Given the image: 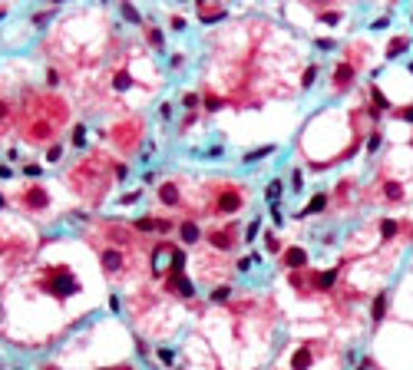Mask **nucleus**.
Here are the masks:
<instances>
[{
    "instance_id": "nucleus-1",
    "label": "nucleus",
    "mask_w": 413,
    "mask_h": 370,
    "mask_svg": "<svg viewBox=\"0 0 413 370\" xmlns=\"http://www.w3.org/2000/svg\"><path fill=\"white\" fill-rule=\"evenodd\" d=\"M47 291L53 294L56 301H66L70 298V294H76L80 291V281H76V278L70 275V271H50V281H47Z\"/></svg>"
},
{
    "instance_id": "nucleus-2",
    "label": "nucleus",
    "mask_w": 413,
    "mask_h": 370,
    "mask_svg": "<svg viewBox=\"0 0 413 370\" xmlns=\"http://www.w3.org/2000/svg\"><path fill=\"white\" fill-rule=\"evenodd\" d=\"M241 208V192L235 189H222V195H218V205H215V212L218 215H231Z\"/></svg>"
},
{
    "instance_id": "nucleus-3",
    "label": "nucleus",
    "mask_w": 413,
    "mask_h": 370,
    "mask_svg": "<svg viewBox=\"0 0 413 370\" xmlns=\"http://www.w3.org/2000/svg\"><path fill=\"white\" fill-rule=\"evenodd\" d=\"M235 235H238V225H228L225 231H208V244H215L218 252H228L235 244Z\"/></svg>"
},
{
    "instance_id": "nucleus-4",
    "label": "nucleus",
    "mask_w": 413,
    "mask_h": 370,
    "mask_svg": "<svg viewBox=\"0 0 413 370\" xmlns=\"http://www.w3.org/2000/svg\"><path fill=\"white\" fill-rule=\"evenodd\" d=\"M281 261H285V268L301 271V268H308V252L294 244V248H285V252H281Z\"/></svg>"
},
{
    "instance_id": "nucleus-5",
    "label": "nucleus",
    "mask_w": 413,
    "mask_h": 370,
    "mask_svg": "<svg viewBox=\"0 0 413 370\" xmlns=\"http://www.w3.org/2000/svg\"><path fill=\"white\" fill-rule=\"evenodd\" d=\"M99 265L106 268V275H116V271L122 268V252H116V248H103V252H99Z\"/></svg>"
},
{
    "instance_id": "nucleus-6",
    "label": "nucleus",
    "mask_w": 413,
    "mask_h": 370,
    "mask_svg": "<svg viewBox=\"0 0 413 370\" xmlns=\"http://www.w3.org/2000/svg\"><path fill=\"white\" fill-rule=\"evenodd\" d=\"M311 363H314V347H311V344L298 347V350H294V357H291V370H308Z\"/></svg>"
},
{
    "instance_id": "nucleus-7",
    "label": "nucleus",
    "mask_w": 413,
    "mask_h": 370,
    "mask_svg": "<svg viewBox=\"0 0 413 370\" xmlns=\"http://www.w3.org/2000/svg\"><path fill=\"white\" fill-rule=\"evenodd\" d=\"M324 208H327V192H318V195H314V198H311V202L301 208V212H298V218H311V215L324 212Z\"/></svg>"
},
{
    "instance_id": "nucleus-8",
    "label": "nucleus",
    "mask_w": 413,
    "mask_h": 370,
    "mask_svg": "<svg viewBox=\"0 0 413 370\" xmlns=\"http://www.w3.org/2000/svg\"><path fill=\"white\" fill-rule=\"evenodd\" d=\"M179 238H182V244H195V241H202V228H199V221H182V225H179Z\"/></svg>"
},
{
    "instance_id": "nucleus-9",
    "label": "nucleus",
    "mask_w": 413,
    "mask_h": 370,
    "mask_svg": "<svg viewBox=\"0 0 413 370\" xmlns=\"http://www.w3.org/2000/svg\"><path fill=\"white\" fill-rule=\"evenodd\" d=\"M387 304H390V294L387 291H380L377 298H373V304H370V321L373 324H380L383 317H387Z\"/></svg>"
},
{
    "instance_id": "nucleus-10",
    "label": "nucleus",
    "mask_w": 413,
    "mask_h": 370,
    "mask_svg": "<svg viewBox=\"0 0 413 370\" xmlns=\"http://www.w3.org/2000/svg\"><path fill=\"white\" fill-rule=\"evenodd\" d=\"M47 202H50V198H47V192H43L40 185L27 189V195H24V205H27V208H33V212H37V208H43Z\"/></svg>"
},
{
    "instance_id": "nucleus-11",
    "label": "nucleus",
    "mask_w": 413,
    "mask_h": 370,
    "mask_svg": "<svg viewBox=\"0 0 413 370\" xmlns=\"http://www.w3.org/2000/svg\"><path fill=\"white\" fill-rule=\"evenodd\" d=\"M370 99H373V106H367V112H370L373 119L380 116L383 109H390V102H387V96L380 93V86H370Z\"/></svg>"
},
{
    "instance_id": "nucleus-12",
    "label": "nucleus",
    "mask_w": 413,
    "mask_h": 370,
    "mask_svg": "<svg viewBox=\"0 0 413 370\" xmlns=\"http://www.w3.org/2000/svg\"><path fill=\"white\" fill-rule=\"evenodd\" d=\"M350 83H354V66H350V63H341L337 70H334V86H337V89H347Z\"/></svg>"
},
{
    "instance_id": "nucleus-13",
    "label": "nucleus",
    "mask_w": 413,
    "mask_h": 370,
    "mask_svg": "<svg viewBox=\"0 0 413 370\" xmlns=\"http://www.w3.org/2000/svg\"><path fill=\"white\" fill-rule=\"evenodd\" d=\"M159 202L169 205V208H175V205H179V185H172V182L159 185Z\"/></svg>"
},
{
    "instance_id": "nucleus-14",
    "label": "nucleus",
    "mask_w": 413,
    "mask_h": 370,
    "mask_svg": "<svg viewBox=\"0 0 413 370\" xmlns=\"http://www.w3.org/2000/svg\"><path fill=\"white\" fill-rule=\"evenodd\" d=\"M172 288L182 294V298H195V284H192V278H189V275H175Z\"/></svg>"
},
{
    "instance_id": "nucleus-15",
    "label": "nucleus",
    "mask_w": 413,
    "mask_h": 370,
    "mask_svg": "<svg viewBox=\"0 0 413 370\" xmlns=\"http://www.w3.org/2000/svg\"><path fill=\"white\" fill-rule=\"evenodd\" d=\"M406 50H410V40H406V37H393L387 43V60H397V56L406 53Z\"/></svg>"
},
{
    "instance_id": "nucleus-16",
    "label": "nucleus",
    "mask_w": 413,
    "mask_h": 370,
    "mask_svg": "<svg viewBox=\"0 0 413 370\" xmlns=\"http://www.w3.org/2000/svg\"><path fill=\"white\" fill-rule=\"evenodd\" d=\"M281 195H285V182H281V179H271V182H268V189H264V198H268L271 205H278Z\"/></svg>"
},
{
    "instance_id": "nucleus-17",
    "label": "nucleus",
    "mask_w": 413,
    "mask_h": 370,
    "mask_svg": "<svg viewBox=\"0 0 413 370\" xmlns=\"http://www.w3.org/2000/svg\"><path fill=\"white\" fill-rule=\"evenodd\" d=\"M337 275H341V265H337V268H331V271H324V275H318V278H314V284H318L321 291H331L334 281H337Z\"/></svg>"
},
{
    "instance_id": "nucleus-18",
    "label": "nucleus",
    "mask_w": 413,
    "mask_h": 370,
    "mask_svg": "<svg viewBox=\"0 0 413 370\" xmlns=\"http://www.w3.org/2000/svg\"><path fill=\"white\" fill-rule=\"evenodd\" d=\"M185 248H175L172 244V265H169V271H172V275H185Z\"/></svg>"
},
{
    "instance_id": "nucleus-19",
    "label": "nucleus",
    "mask_w": 413,
    "mask_h": 370,
    "mask_svg": "<svg viewBox=\"0 0 413 370\" xmlns=\"http://www.w3.org/2000/svg\"><path fill=\"white\" fill-rule=\"evenodd\" d=\"M403 185H400V182H387V185H383V198H387V202H403Z\"/></svg>"
},
{
    "instance_id": "nucleus-20",
    "label": "nucleus",
    "mask_w": 413,
    "mask_h": 370,
    "mask_svg": "<svg viewBox=\"0 0 413 370\" xmlns=\"http://www.w3.org/2000/svg\"><path fill=\"white\" fill-rule=\"evenodd\" d=\"M397 231H400V225L393 218H380V238H383V241H393Z\"/></svg>"
},
{
    "instance_id": "nucleus-21",
    "label": "nucleus",
    "mask_w": 413,
    "mask_h": 370,
    "mask_svg": "<svg viewBox=\"0 0 413 370\" xmlns=\"http://www.w3.org/2000/svg\"><path fill=\"white\" fill-rule=\"evenodd\" d=\"M271 152H274V146H261V149L245 152V156H241V162H245V166H251V162H258V159H268Z\"/></svg>"
},
{
    "instance_id": "nucleus-22",
    "label": "nucleus",
    "mask_w": 413,
    "mask_h": 370,
    "mask_svg": "<svg viewBox=\"0 0 413 370\" xmlns=\"http://www.w3.org/2000/svg\"><path fill=\"white\" fill-rule=\"evenodd\" d=\"M199 20H202V24H215V20H225V10H208L205 4H199Z\"/></svg>"
},
{
    "instance_id": "nucleus-23",
    "label": "nucleus",
    "mask_w": 413,
    "mask_h": 370,
    "mask_svg": "<svg viewBox=\"0 0 413 370\" xmlns=\"http://www.w3.org/2000/svg\"><path fill=\"white\" fill-rule=\"evenodd\" d=\"M254 265H261V255H258V252H251V255H245V258H238V265H235V268H238L241 275H248Z\"/></svg>"
},
{
    "instance_id": "nucleus-24",
    "label": "nucleus",
    "mask_w": 413,
    "mask_h": 370,
    "mask_svg": "<svg viewBox=\"0 0 413 370\" xmlns=\"http://www.w3.org/2000/svg\"><path fill=\"white\" fill-rule=\"evenodd\" d=\"M380 146H383V133H380V129H373V133L367 136V156H373Z\"/></svg>"
},
{
    "instance_id": "nucleus-25",
    "label": "nucleus",
    "mask_w": 413,
    "mask_h": 370,
    "mask_svg": "<svg viewBox=\"0 0 413 370\" xmlns=\"http://www.w3.org/2000/svg\"><path fill=\"white\" fill-rule=\"evenodd\" d=\"M70 142L76 146V149H83V146H86V126H83V122H76V126H73V136H70Z\"/></svg>"
},
{
    "instance_id": "nucleus-26",
    "label": "nucleus",
    "mask_w": 413,
    "mask_h": 370,
    "mask_svg": "<svg viewBox=\"0 0 413 370\" xmlns=\"http://www.w3.org/2000/svg\"><path fill=\"white\" fill-rule=\"evenodd\" d=\"M119 14H122V20H129V24H139V20H143V14H139L132 4H119Z\"/></svg>"
},
{
    "instance_id": "nucleus-27",
    "label": "nucleus",
    "mask_w": 413,
    "mask_h": 370,
    "mask_svg": "<svg viewBox=\"0 0 413 370\" xmlns=\"http://www.w3.org/2000/svg\"><path fill=\"white\" fill-rule=\"evenodd\" d=\"M318 73H321V66H318V63H311L308 70H304V76H301V86L311 89V86H314V79H318Z\"/></svg>"
},
{
    "instance_id": "nucleus-28",
    "label": "nucleus",
    "mask_w": 413,
    "mask_h": 370,
    "mask_svg": "<svg viewBox=\"0 0 413 370\" xmlns=\"http://www.w3.org/2000/svg\"><path fill=\"white\" fill-rule=\"evenodd\" d=\"M258 231H261V218H251L248 221V228H245V244H254Z\"/></svg>"
},
{
    "instance_id": "nucleus-29",
    "label": "nucleus",
    "mask_w": 413,
    "mask_h": 370,
    "mask_svg": "<svg viewBox=\"0 0 413 370\" xmlns=\"http://www.w3.org/2000/svg\"><path fill=\"white\" fill-rule=\"evenodd\" d=\"M129 86H132V76H129V73H116V79H112V89H116V93H126Z\"/></svg>"
},
{
    "instance_id": "nucleus-30",
    "label": "nucleus",
    "mask_w": 413,
    "mask_h": 370,
    "mask_svg": "<svg viewBox=\"0 0 413 370\" xmlns=\"http://www.w3.org/2000/svg\"><path fill=\"white\" fill-rule=\"evenodd\" d=\"M208 298H212V301H215V304H225V301H228V298H231V288H228V284H222V288H215V291H212V294H208Z\"/></svg>"
},
{
    "instance_id": "nucleus-31",
    "label": "nucleus",
    "mask_w": 413,
    "mask_h": 370,
    "mask_svg": "<svg viewBox=\"0 0 413 370\" xmlns=\"http://www.w3.org/2000/svg\"><path fill=\"white\" fill-rule=\"evenodd\" d=\"M53 14H56V7H47V10H40V14H33V24H37V27H47L50 20H53Z\"/></svg>"
},
{
    "instance_id": "nucleus-32",
    "label": "nucleus",
    "mask_w": 413,
    "mask_h": 370,
    "mask_svg": "<svg viewBox=\"0 0 413 370\" xmlns=\"http://www.w3.org/2000/svg\"><path fill=\"white\" fill-rule=\"evenodd\" d=\"M291 192H304V172L291 169Z\"/></svg>"
},
{
    "instance_id": "nucleus-33",
    "label": "nucleus",
    "mask_w": 413,
    "mask_h": 370,
    "mask_svg": "<svg viewBox=\"0 0 413 370\" xmlns=\"http://www.w3.org/2000/svg\"><path fill=\"white\" fill-rule=\"evenodd\" d=\"M146 37H149V43H152V47H166V33H162L159 27H152V30L146 33Z\"/></svg>"
},
{
    "instance_id": "nucleus-34",
    "label": "nucleus",
    "mask_w": 413,
    "mask_h": 370,
    "mask_svg": "<svg viewBox=\"0 0 413 370\" xmlns=\"http://www.w3.org/2000/svg\"><path fill=\"white\" fill-rule=\"evenodd\" d=\"M60 159H63V146H60V142H53V146L47 149V162L53 166V162H60Z\"/></svg>"
},
{
    "instance_id": "nucleus-35",
    "label": "nucleus",
    "mask_w": 413,
    "mask_h": 370,
    "mask_svg": "<svg viewBox=\"0 0 413 370\" xmlns=\"http://www.w3.org/2000/svg\"><path fill=\"white\" fill-rule=\"evenodd\" d=\"M156 357H159L162 363H175V350H172V347H159V350H156Z\"/></svg>"
},
{
    "instance_id": "nucleus-36",
    "label": "nucleus",
    "mask_w": 413,
    "mask_h": 370,
    "mask_svg": "<svg viewBox=\"0 0 413 370\" xmlns=\"http://www.w3.org/2000/svg\"><path fill=\"white\" fill-rule=\"evenodd\" d=\"M199 102H202V96H199V93H185V96H182V106H185V109H195Z\"/></svg>"
},
{
    "instance_id": "nucleus-37",
    "label": "nucleus",
    "mask_w": 413,
    "mask_h": 370,
    "mask_svg": "<svg viewBox=\"0 0 413 370\" xmlns=\"http://www.w3.org/2000/svg\"><path fill=\"white\" fill-rule=\"evenodd\" d=\"M156 221L159 218H135V228L139 231H156Z\"/></svg>"
},
{
    "instance_id": "nucleus-38",
    "label": "nucleus",
    "mask_w": 413,
    "mask_h": 370,
    "mask_svg": "<svg viewBox=\"0 0 413 370\" xmlns=\"http://www.w3.org/2000/svg\"><path fill=\"white\" fill-rule=\"evenodd\" d=\"M139 198H143V189H135V192H126V195H119V202H122V205H135Z\"/></svg>"
},
{
    "instance_id": "nucleus-39",
    "label": "nucleus",
    "mask_w": 413,
    "mask_h": 370,
    "mask_svg": "<svg viewBox=\"0 0 413 370\" xmlns=\"http://www.w3.org/2000/svg\"><path fill=\"white\" fill-rule=\"evenodd\" d=\"M321 20H324V24H341V10H324V14H321Z\"/></svg>"
},
{
    "instance_id": "nucleus-40",
    "label": "nucleus",
    "mask_w": 413,
    "mask_h": 370,
    "mask_svg": "<svg viewBox=\"0 0 413 370\" xmlns=\"http://www.w3.org/2000/svg\"><path fill=\"white\" fill-rule=\"evenodd\" d=\"M222 106H225V102L218 99V96H205V109H208V112H218Z\"/></svg>"
},
{
    "instance_id": "nucleus-41",
    "label": "nucleus",
    "mask_w": 413,
    "mask_h": 370,
    "mask_svg": "<svg viewBox=\"0 0 413 370\" xmlns=\"http://www.w3.org/2000/svg\"><path fill=\"white\" fill-rule=\"evenodd\" d=\"M264 244H268V252H281V241L274 238V231H268V235H264Z\"/></svg>"
},
{
    "instance_id": "nucleus-42",
    "label": "nucleus",
    "mask_w": 413,
    "mask_h": 370,
    "mask_svg": "<svg viewBox=\"0 0 413 370\" xmlns=\"http://www.w3.org/2000/svg\"><path fill=\"white\" fill-rule=\"evenodd\" d=\"M24 175H30V179H40V175H43V166H33V162H30V166H24Z\"/></svg>"
},
{
    "instance_id": "nucleus-43",
    "label": "nucleus",
    "mask_w": 413,
    "mask_h": 370,
    "mask_svg": "<svg viewBox=\"0 0 413 370\" xmlns=\"http://www.w3.org/2000/svg\"><path fill=\"white\" fill-rule=\"evenodd\" d=\"M397 119H403V122H413V102H410V106H403V109H397Z\"/></svg>"
},
{
    "instance_id": "nucleus-44",
    "label": "nucleus",
    "mask_w": 413,
    "mask_h": 370,
    "mask_svg": "<svg viewBox=\"0 0 413 370\" xmlns=\"http://www.w3.org/2000/svg\"><path fill=\"white\" fill-rule=\"evenodd\" d=\"M159 119H162V122L172 119V102H162V106H159Z\"/></svg>"
},
{
    "instance_id": "nucleus-45",
    "label": "nucleus",
    "mask_w": 413,
    "mask_h": 370,
    "mask_svg": "<svg viewBox=\"0 0 413 370\" xmlns=\"http://www.w3.org/2000/svg\"><path fill=\"white\" fill-rule=\"evenodd\" d=\"M314 43H318V50H334V47H337V43H334L331 37H318Z\"/></svg>"
},
{
    "instance_id": "nucleus-46",
    "label": "nucleus",
    "mask_w": 413,
    "mask_h": 370,
    "mask_svg": "<svg viewBox=\"0 0 413 370\" xmlns=\"http://www.w3.org/2000/svg\"><path fill=\"white\" fill-rule=\"evenodd\" d=\"M271 221H274V225H285V215H281V205H271Z\"/></svg>"
},
{
    "instance_id": "nucleus-47",
    "label": "nucleus",
    "mask_w": 413,
    "mask_h": 370,
    "mask_svg": "<svg viewBox=\"0 0 413 370\" xmlns=\"http://www.w3.org/2000/svg\"><path fill=\"white\" fill-rule=\"evenodd\" d=\"M152 152H156V142H146V146H143V159H139V162H149V156H152Z\"/></svg>"
},
{
    "instance_id": "nucleus-48",
    "label": "nucleus",
    "mask_w": 413,
    "mask_h": 370,
    "mask_svg": "<svg viewBox=\"0 0 413 370\" xmlns=\"http://www.w3.org/2000/svg\"><path fill=\"white\" fill-rule=\"evenodd\" d=\"M47 86H60V73L56 70H47Z\"/></svg>"
},
{
    "instance_id": "nucleus-49",
    "label": "nucleus",
    "mask_w": 413,
    "mask_h": 370,
    "mask_svg": "<svg viewBox=\"0 0 413 370\" xmlns=\"http://www.w3.org/2000/svg\"><path fill=\"white\" fill-rule=\"evenodd\" d=\"M172 30H175V33L185 30V17H172Z\"/></svg>"
},
{
    "instance_id": "nucleus-50",
    "label": "nucleus",
    "mask_w": 413,
    "mask_h": 370,
    "mask_svg": "<svg viewBox=\"0 0 413 370\" xmlns=\"http://www.w3.org/2000/svg\"><path fill=\"white\" fill-rule=\"evenodd\" d=\"M126 175H129V166H116V179L122 182V179H126Z\"/></svg>"
},
{
    "instance_id": "nucleus-51",
    "label": "nucleus",
    "mask_w": 413,
    "mask_h": 370,
    "mask_svg": "<svg viewBox=\"0 0 413 370\" xmlns=\"http://www.w3.org/2000/svg\"><path fill=\"white\" fill-rule=\"evenodd\" d=\"M357 370H373V360H370V357H364V360L357 363Z\"/></svg>"
},
{
    "instance_id": "nucleus-52",
    "label": "nucleus",
    "mask_w": 413,
    "mask_h": 370,
    "mask_svg": "<svg viewBox=\"0 0 413 370\" xmlns=\"http://www.w3.org/2000/svg\"><path fill=\"white\" fill-rule=\"evenodd\" d=\"M10 175H14V169H10V166H0V179H10Z\"/></svg>"
},
{
    "instance_id": "nucleus-53",
    "label": "nucleus",
    "mask_w": 413,
    "mask_h": 370,
    "mask_svg": "<svg viewBox=\"0 0 413 370\" xmlns=\"http://www.w3.org/2000/svg\"><path fill=\"white\" fill-rule=\"evenodd\" d=\"M96 370H112V367H96ZM119 370H129V367H119Z\"/></svg>"
},
{
    "instance_id": "nucleus-54",
    "label": "nucleus",
    "mask_w": 413,
    "mask_h": 370,
    "mask_svg": "<svg viewBox=\"0 0 413 370\" xmlns=\"http://www.w3.org/2000/svg\"><path fill=\"white\" fill-rule=\"evenodd\" d=\"M0 208H4V195H0Z\"/></svg>"
},
{
    "instance_id": "nucleus-55",
    "label": "nucleus",
    "mask_w": 413,
    "mask_h": 370,
    "mask_svg": "<svg viewBox=\"0 0 413 370\" xmlns=\"http://www.w3.org/2000/svg\"><path fill=\"white\" fill-rule=\"evenodd\" d=\"M4 14H7V10H0V17H4Z\"/></svg>"
},
{
    "instance_id": "nucleus-56",
    "label": "nucleus",
    "mask_w": 413,
    "mask_h": 370,
    "mask_svg": "<svg viewBox=\"0 0 413 370\" xmlns=\"http://www.w3.org/2000/svg\"><path fill=\"white\" fill-rule=\"evenodd\" d=\"M410 146H413V136H410Z\"/></svg>"
},
{
    "instance_id": "nucleus-57",
    "label": "nucleus",
    "mask_w": 413,
    "mask_h": 370,
    "mask_svg": "<svg viewBox=\"0 0 413 370\" xmlns=\"http://www.w3.org/2000/svg\"><path fill=\"white\" fill-rule=\"evenodd\" d=\"M47 370H56V367H47Z\"/></svg>"
}]
</instances>
